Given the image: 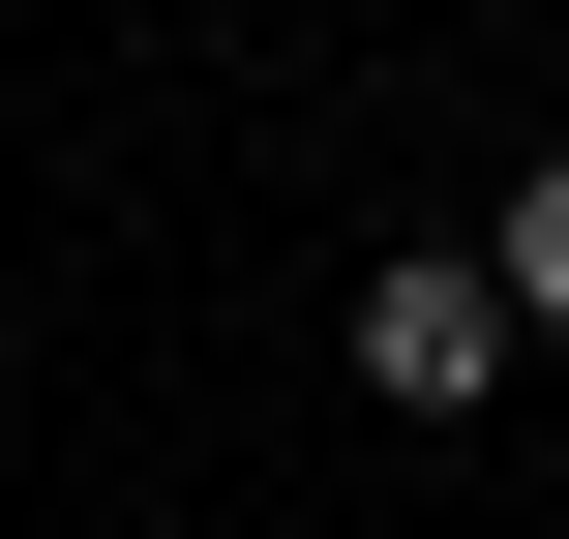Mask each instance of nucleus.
I'll return each instance as SVG.
<instances>
[{
    "label": "nucleus",
    "instance_id": "obj_1",
    "mask_svg": "<svg viewBox=\"0 0 569 539\" xmlns=\"http://www.w3.org/2000/svg\"><path fill=\"white\" fill-rule=\"evenodd\" d=\"M480 360H510V270H480V240H420V270H360V390H390V420H450Z\"/></svg>",
    "mask_w": 569,
    "mask_h": 539
},
{
    "label": "nucleus",
    "instance_id": "obj_2",
    "mask_svg": "<svg viewBox=\"0 0 569 539\" xmlns=\"http://www.w3.org/2000/svg\"><path fill=\"white\" fill-rule=\"evenodd\" d=\"M480 270H510V330H569V150L510 180V210H480Z\"/></svg>",
    "mask_w": 569,
    "mask_h": 539
}]
</instances>
